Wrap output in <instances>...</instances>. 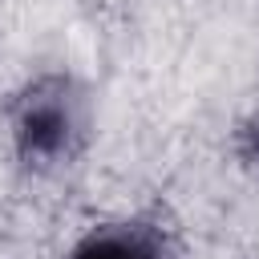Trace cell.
Listing matches in <instances>:
<instances>
[{"label": "cell", "instance_id": "7a4b0ae2", "mask_svg": "<svg viewBox=\"0 0 259 259\" xmlns=\"http://www.w3.org/2000/svg\"><path fill=\"white\" fill-rule=\"evenodd\" d=\"M65 259H182L174 239L150 219H109L89 227Z\"/></svg>", "mask_w": 259, "mask_h": 259}, {"label": "cell", "instance_id": "3957f363", "mask_svg": "<svg viewBox=\"0 0 259 259\" xmlns=\"http://www.w3.org/2000/svg\"><path fill=\"white\" fill-rule=\"evenodd\" d=\"M235 150H239V158H243V162L259 166V113H255V117H247V121L239 125V142H235Z\"/></svg>", "mask_w": 259, "mask_h": 259}, {"label": "cell", "instance_id": "6da1fadb", "mask_svg": "<svg viewBox=\"0 0 259 259\" xmlns=\"http://www.w3.org/2000/svg\"><path fill=\"white\" fill-rule=\"evenodd\" d=\"M93 138V97L65 73L45 69L28 77L8 101V146L28 174H61L77 166Z\"/></svg>", "mask_w": 259, "mask_h": 259}]
</instances>
